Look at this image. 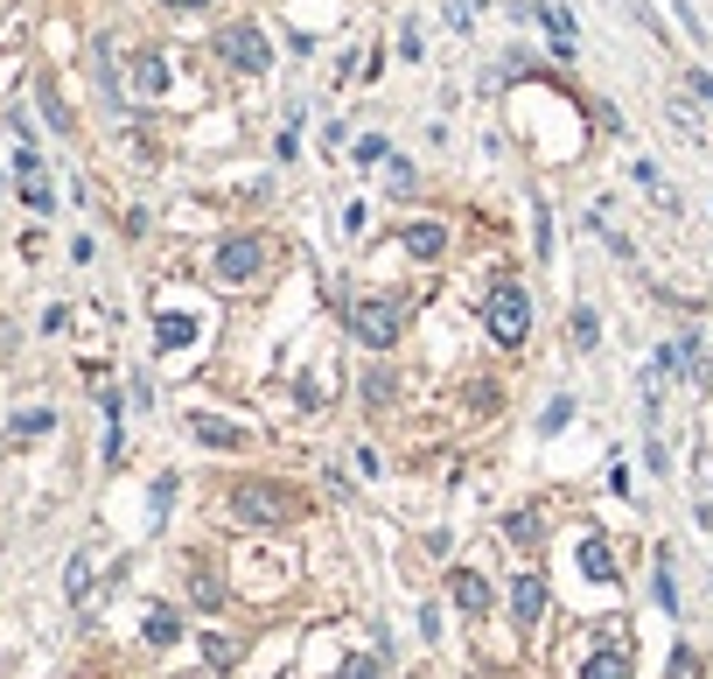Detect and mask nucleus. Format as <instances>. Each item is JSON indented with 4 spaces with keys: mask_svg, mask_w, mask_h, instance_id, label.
<instances>
[{
    "mask_svg": "<svg viewBox=\"0 0 713 679\" xmlns=\"http://www.w3.org/2000/svg\"><path fill=\"white\" fill-rule=\"evenodd\" d=\"M218 56H224L231 70H245V78L274 70V43H266V29H253V22H231V29H218Z\"/></svg>",
    "mask_w": 713,
    "mask_h": 679,
    "instance_id": "nucleus-3",
    "label": "nucleus"
},
{
    "mask_svg": "<svg viewBox=\"0 0 713 679\" xmlns=\"http://www.w3.org/2000/svg\"><path fill=\"white\" fill-rule=\"evenodd\" d=\"M336 679H385V658H364V652H357V658H343Z\"/></svg>",
    "mask_w": 713,
    "mask_h": 679,
    "instance_id": "nucleus-21",
    "label": "nucleus"
},
{
    "mask_svg": "<svg viewBox=\"0 0 713 679\" xmlns=\"http://www.w3.org/2000/svg\"><path fill=\"white\" fill-rule=\"evenodd\" d=\"M686 85H692V91H700V99L713 105V78H706V70H686Z\"/></svg>",
    "mask_w": 713,
    "mask_h": 679,
    "instance_id": "nucleus-29",
    "label": "nucleus"
},
{
    "mask_svg": "<svg viewBox=\"0 0 713 679\" xmlns=\"http://www.w3.org/2000/svg\"><path fill=\"white\" fill-rule=\"evenodd\" d=\"M588 679H623V645H602V652H594Z\"/></svg>",
    "mask_w": 713,
    "mask_h": 679,
    "instance_id": "nucleus-16",
    "label": "nucleus"
},
{
    "mask_svg": "<svg viewBox=\"0 0 713 679\" xmlns=\"http://www.w3.org/2000/svg\"><path fill=\"white\" fill-rule=\"evenodd\" d=\"M49 427H56V413H49V407L14 413V442H35V435H49Z\"/></svg>",
    "mask_w": 713,
    "mask_h": 679,
    "instance_id": "nucleus-12",
    "label": "nucleus"
},
{
    "mask_svg": "<svg viewBox=\"0 0 713 679\" xmlns=\"http://www.w3.org/2000/svg\"><path fill=\"white\" fill-rule=\"evenodd\" d=\"M573 421V400H553L546 413H538V435H553V427H567Z\"/></svg>",
    "mask_w": 713,
    "mask_h": 679,
    "instance_id": "nucleus-25",
    "label": "nucleus"
},
{
    "mask_svg": "<svg viewBox=\"0 0 713 679\" xmlns=\"http://www.w3.org/2000/svg\"><path fill=\"white\" fill-rule=\"evenodd\" d=\"M161 8H182L189 14V8H210V0H161Z\"/></svg>",
    "mask_w": 713,
    "mask_h": 679,
    "instance_id": "nucleus-30",
    "label": "nucleus"
},
{
    "mask_svg": "<svg viewBox=\"0 0 713 679\" xmlns=\"http://www.w3.org/2000/svg\"><path fill=\"white\" fill-rule=\"evenodd\" d=\"M483 330L497 336V344H517V336L532 330V301H525V288H517V280H497V288H490V301H483Z\"/></svg>",
    "mask_w": 713,
    "mask_h": 679,
    "instance_id": "nucleus-2",
    "label": "nucleus"
},
{
    "mask_svg": "<svg viewBox=\"0 0 713 679\" xmlns=\"http://www.w3.org/2000/svg\"><path fill=\"white\" fill-rule=\"evenodd\" d=\"M567 323H573V330H567V336H573V350H594V344H602V323H594V309H573Z\"/></svg>",
    "mask_w": 713,
    "mask_h": 679,
    "instance_id": "nucleus-13",
    "label": "nucleus"
},
{
    "mask_svg": "<svg viewBox=\"0 0 713 679\" xmlns=\"http://www.w3.org/2000/svg\"><path fill=\"white\" fill-rule=\"evenodd\" d=\"M168 504H176V477H161V483H154V519H168Z\"/></svg>",
    "mask_w": 713,
    "mask_h": 679,
    "instance_id": "nucleus-28",
    "label": "nucleus"
},
{
    "mask_svg": "<svg viewBox=\"0 0 713 679\" xmlns=\"http://www.w3.org/2000/svg\"><path fill=\"white\" fill-rule=\"evenodd\" d=\"M133 91H141V99H161V91H168V64H161V49H141V56H133Z\"/></svg>",
    "mask_w": 713,
    "mask_h": 679,
    "instance_id": "nucleus-6",
    "label": "nucleus"
},
{
    "mask_svg": "<svg viewBox=\"0 0 713 679\" xmlns=\"http://www.w3.org/2000/svg\"><path fill=\"white\" fill-rule=\"evenodd\" d=\"M399 323H406V301H392V294H385V301H357V309H350V336H357V344H371V350L392 344Z\"/></svg>",
    "mask_w": 713,
    "mask_h": 679,
    "instance_id": "nucleus-4",
    "label": "nucleus"
},
{
    "mask_svg": "<svg viewBox=\"0 0 713 679\" xmlns=\"http://www.w3.org/2000/svg\"><path fill=\"white\" fill-rule=\"evenodd\" d=\"M189 435H197L203 448H231V442H238V427H231V421H210V413H197V421H189Z\"/></svg>",
    "mask_w": 713,
    "mask_h": 679,
    "instance_id": "nucleus-10",
    "label": "nucleus"
},
{
    "mask_svg": "<svg viewBox=\"0 0 713 679\" xmlns=\"http://www.w3.org/2000/svg\"><path fill=\"white\" fill-rule=\"evenodd\" d=\"M22 203H29V211H49V182H43V168H35V176H22Z\"/></svg>",
    "mask_w": 713,
    "mask_h": 679,
    "instance_id": "nucleus-22",
    "label": "nucleus"
},
{
    "mask_svg": "<svg viewBox=\"0 0 713 679\" xmlns=\"http://www.w3.org/2000/svg\"><path fill=\"white\" fill-rule=\"evenodd\" d=\"M511 616H517V624H538V616H546V581H538V575H525L511 589Z\"/></svg>",
    "mask_w": 713,
    "mask_h": 679,
    "instance_id": "nucleus-7",
    "label": "nucleus"
},
{
    "mask_svg": "<svg viewBox=\"0 0 713 679\" xmlns=\"http://www.w3.org/2000/svg\"><path fill=\"white\" fill-rule=\"evenodd\" d=\"M231 519H238V525H287V519H294V498H287V490L280 483H238V490H231Z\"/></svg>",
    "mask_w": 713,
    "mask_h": 679,
    "instance_id": "nucleus-1",
    "label": "nucleus"
},
{
    "mask_svg": "<svg viewBox=\"0 0 713 679\" xmlns=\"http://www.w3.org/2000/svg\"><path fill=\"white\" fill-rule=\"evenodd\" d=\"M441 245H448V232H441V224H427V218L406 224V253H413V259H441Z\"/></svg>",
    "mask_w": 713,
    "mask_h": 679,
    "instance_id": "nucleus-9",
    "label": "nucleus"
},
{
    "mask_svg": "<svg viewBox=\"0 0 713 679\" xmlns=\"http://www.w3.org/2000/svg\"><path fill=\"white\" fill-rule=\"evenodd\" d=\"M581 568H588L594 581H602V575H615V560H609V546H602V539H588V546H581Z\"/></svg>",
    "mask_w": 713,
    "mask_h": 679,
    "instance_id": "nucleus-18",
    "label": "nucleus"
},
{
    "mask_svg": "<svg viewBox=\"0 0 713 679\" xmlns=\"http://www.w3.org/2000/svg\"><path fill=\"white\" fill-rule=\"evenodd\" d=\"M385 155H392V147H385L378 134H364V141H357V168H371V162H385Z\"/></svg>",
    "mask_w": 713,
    "mask_h": 679,
    "instance_id": "nucleus-27",
    "label": "nucleus"
},
{
    "mask_svg": "<svg viewBox=\"0 0 713 679\" xmlns=\"http://www.w3.org/2000/svg\"><path fill=\"white\" fill-rule=\"evenodd\" d=\"M665 679H700V652L679 645V652H671V672H665Z\"/></svg>",
    "mask_w": 713,
    "mask_h": 679,
    "instance_id": "nucleus-24",
    "label": "nucleus"
},
{
    "mask_svg": "<svg viewBox=\"0 0 713 679\" xmlns=\"http://www.w3.org/2000/svg\"><path fill=\"white\" fill-rule=\"evenodd\" d=\"M176 637H182V616L176 610H154L147 616V645H176Z\"/></svg>",
    "mask_w": 713,
    "mask_h": 679,
    "instance_id": "nucleus-14",
    "label": "nucleus"
},
{
    "mask_svg": "<svg viewBox=\"0 0 713 679\" xmlns=\"http://www.w3.org/2000/svg\"><path fill=\"white\" fill-rule=\"evenodd\" d=\"M189 336H197V323H189V315H161V323H154V344H161V350H182Z\"/></svg>",
    "mask_w": 713,
    "mask_h": 679,
    "instance_id": "nucleus-11",
    "label": "nucleus"
},
{
    "mask_svg": "<svg viewBox=\"0 0 713 679\" xmlns=\"http://www.w3.org/2000/svg\"><path fill=\"white\" fill-rule=\"evenodd\" d=\"M650 371H658V379H679V371H686V344H658Z\"/></svg>",
    "mask_w": 713,
    "mask_h": 679,
    "instance_id": "nucleus-15",
    "label": "nucleus"
},
{
    "mask_svg": "<svg viewBox=\"0 0 713 679\" xmlns=\"http://www.w3.org/2000/svg\"><path fill=\"white\" fill-rule=\"evenodd\" d=\"M189 589H197V610H218V602H224V589L210 581V568H197V575H189Z\"/></svg>",
    "mask_w": 713,
    "mask_h": 679,
    "instance_id": "nucleus-20",
    "label": "nucleus"
},
{
    "mask_svg": "<svg viewBox=\"0 0 713 679\" xmlns=\"http://www.w3.org/2000/svg\"><path fill=\"white\" fill-rule=\"evenodd\" d=\"M650 595H658V602H665V616H671V610H679V581H671V560H658V581H650Z\"/></svg>",
    "mask_w": 713,
    "mask_h": 679,
    "instance_id": "nucleus-19",
    "label": "nucleus"
},
{
    "mask_svg": "<svg viewBox=\"0 0 713 679\" xmlns=\"http://www.w3.org/2000/svg\"><path fill=\"white\" fill-rule=\"evenodd\" d=\"M64 589H70V602H77V595H85V589H91V560H85V554H77V560H70V568H64Z\"/></svg>",
    "mask_w": 713,
    "mask_h": 679,
    "instance_id": "nucleus-23",
    "label": "nucleus"
},
{
    "mask_svg": "<svg viewBox=\"0 0 713 679\" xmlns=\"http://www.w3.org/2000/svg\"><path fill=\"white\" fill-rule=\"evenodd\" d=\"M266 267V238H253V232H238V238H224L218 253H210V274L218 280H231V288H245Z\"/></svg>",
    "mask_w": 713,
    "mask_h": 679,
    "instance_id": "nucleus-5",
    "label": "nucleus"
},
{
    "mask_svg": "<svg viewBox=\"0 0 713 679\" xmlns=\"http://www.w3.org/2000/svg\"><path fill=\"white\" fill-rule=\"evenodd\" d=\"M43 120L56 126V134H70V112H64V99H56V91L43 85Z\"/></svg>",
    "mask_w": 713,
    "mask_h": 679,
    "instance_id": "nucleus-26",
    "label": "nucleus"
},
{
    "mask_svg": "<svg viewBox=\"0 0 713 679\" xmlns=\"http://www.w3.org/2000/svg\"><path fill=\"white\" fill-rule=\"evenodd\" d=\"M448 595H455L469 616H483V610H490V581H483V575H469V568H461V575L448 581Z\"/></svg>",
    "mask_w": 713,
    "mask_h": 679,
    "instance_id": "nucleus-8",
    "label": "nucleus"
},
{
    "mask_svg": "<svg viewBox=\"0 0 713 679\" xmlns=\"http://www.w3.org/2000/svg\"><path fill=\"white\" fill-rule=\"evenodd\" d=\"M203 658L218 672H231V666H238V645H231V637H203Z\"/></svg>",
    "mask_w": 713,
    "mask_h": 679,
    "instance_id": "nucleus-17",
    "label": "nucleus"
}]
</instances>
